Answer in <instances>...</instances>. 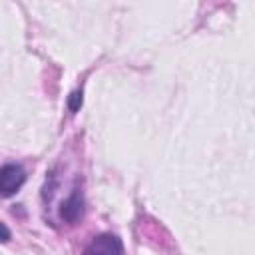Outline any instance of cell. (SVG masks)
Here are the masks:
<instances>
[{
  "instance_id": "cell-1",
  "label": "cell",
  "mask_w": 255,
  "mask_h": 255,
  "mask_svg": "<svg viewBox=\"0 0 255 255\" xmlns=\"http://www.w3.org/2000/svg\"><path fill=\"white\" fill-rule=\"evenodd\" d=\"M84 255H124V243L114 233H100L86 245Z\"/></svg>"
},
{
  "instance_id": "cell-2",
  "label": "cell",
  "mask_w": 255,
  "mask_h": 255,
  "mask_svg": "<svg viewBox=\"0 0 255 255\" xmlns=\"http://www.w3.org/2000/svg\"><path fill=\"white\" fill-rule=\"evenodd\" d=\"M26 181V171L18 163H4L0 169V191L2 197H12Z\"/></svg>"
},
{
  "instance_id": "cell-3",
  "label": "cell",
  "mask_w": 255,
  "mask_h": 255,
  "mask_svg": "<svg viewBox=\"0 0 255 255\" xmlns=\"http://www.w3.org/2000/svg\"><path fill=\"white\" fill-rule=\"evenodd\" d=\"M84 193L80 189V185H74L72 193L62 201L60 205V217L66 223H78L84 215Z\"/></svg>"
},
{
  "instance_id": "cell-4",
  "label": "cell",
  "mask_w": 255,
  "mask_h": 255,
  "mask_svg": "<svg viewBox=\"0 0 255 255\" xmlns=\"http://www.w3.org/2000/svg\"><path fill=\"white\" fill-rule=\"evenodd\" d=\"M82 102H84V92H82V90H74V92L68 96V110H70L72 114L80 112Z\"/></svg>"
},
{
  "instance_id": "cell-5",
  "label": "cell",
  "mask_w": 255,
  "mask_h": 255,
  "mask_svg": "<svg viewBox=\"0 0 255 255\" xmlns=\"http://www.w3.org/2000/svg\"><path fill=\"white\" fill-rule=\"evenodd\" d=\"M0 229H2V241H4V243L10 241V231H8L6 223H0Z\"/></svg>"
}]
</instances>
